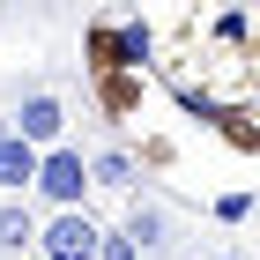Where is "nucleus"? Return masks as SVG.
I'll list each match as a JSON object with an SVG mask.
<instances>
[{"mask_svg":"<svg viewBox=\"0 0 260 260\" xmlns=\"http://www.w3.org/2000/svg\"><path fill=\"white\" fill-rule=\"evenodd\" d=\"M30 186H38L52 208H82V193H89V156H82V149H67V141H45Z\"/></svg>","mask_w":260,"mask_h":260,"instance_id":"obj_1","label":"nucleus"},{"mask_svg":"<svg viewBox=\"0 0 260 260\" xmlns=\"http://www.w3.org/2000/svg\"><path fill=\"white\" fill-rule=\"evenodd\" d=\"M30 245H38L45 260H89V253H97V223L82 216V208H60V216L45 223Z\"/></svg>","mask_w":260,"mask_h":260,"instance_id":"obj_2","label":"nucleus"},{"mask_svg":"<svg viewBox=\"0 0 260 260\" xmlns=\"http://www.w3.org/2000/svg\"><path fill=\"white\" fill-rule=\"evenodd\" d=\"M15 134H22V141H38V149H45V141H60V134H67V104L52 97V89L22 97V112H15Z\"/></svg>","mask_w":260,"mask_h":260,"instance_id":"obj_3","label":"nucleus"},{"mask_svg":"<svg viewBox=\"0 0 260 260\" xmlns=\"http://www.w3.org/2000/svg\"><path fill=\"white\" fill-rule=\"evenodd\" d=\"M97 112L104 119H134L141 112V67H104L97 75Z\"/></svg>","mask_w":260,"mask_h":260,"instance_id":"obj_4","label":"nucleus"},{"mask_svg":"<svg viewBox=\"0 0 260 260\" xmlns=\"http://www.w3.org/2000/svg\"><path fill=\"white\" fill-rule=\"evenodd\" d=\"M30 171H38V141H22L8 126L0 134V193H30Z\"/></svg>","mask_w":260,"mask_h":260,"instance_id":"obj_5","label":"nucleus"},{"mask_svg":"<svg viewBox=\"0 0 260 260\" xmlns=\"http://www.w3.org/2000/svg\"><path fill=\"white\" fill-rule=\"evenodd\" d=\"M82 67H89V75L126 67V60H119V22H89V30H82Z\"/></svg>","mask_w":260,"mask_h":260,"instance_id":"obj_6","label":"nucleus"},{"mask_svg":"<svg viewBox=\"0 0 260 260\" xmlns=\"http://www.w3.org/2000/svg\"><path fill=\"white\" fill-rule=\"evenodd\" d=\"M208 126H216V134L231 141L238 156H260V126H253V112H245V104H223V112H216Z\"/></svg>","mask_w":260,"mask_h":260,"instance_id":"obj_7","label":"nucleus"},{"mask_svg":"<svg viewBox=\"0 0 260 260\" xmlns=\"http://www.w3.org/2000/svg\"><path fill=\"white\" fill-rule=\"evenodd\" d=\"M89 186H134V156H126V149L89 156Z\"/></svg>","mask_w":260,"mask_h":260,"instance_id":"obj_8","label":"nucleus"},{"mask_svg":"<svg viewBox=\"0 0 260 260\" xmlns=\"http://www.w3.org/2000/svg\"><path fill=\"white\" fill-rule=\"evenodd\" d=\"M30 238H38V223H30V208H15V201H8V208H0V253H22Z\"/></svg>","mask_w":260,"mask_h":260,"instance_id":"obj_9","label":"nucleus"},{"mask_svg":"<svg viewBox=\"0 0 260 260\" xmlns=\"http://www.w3.org/2000/svg\"><path fill=\"white\" fill-rule=\"evenodd\" d=\"M149 52H156L149 22H119V60H126V67H149Z\"/></svg>","mask_w":260,"mask_h":260,"instance_id":"obj_10","label":"nucleus"},{"mask_svg":"<svg viewBox=\"0 0 260 260\" xmlns=\"http://www.w3.org/2000/svg\"><path fill=\"white\" fill-rule=\"evenodd\" d=\"M126 238H134L141 253H149V245L164 238V216H156V208H149V201H134V216H126Z\"/></svg>","mask_w":260,"mask_h":260,"instance_id":"obj_11","label":"nucleus"},{"mask_svg":"<svg viewBox=\"0 0 260 260\" xmlns=\"http://www.w3.org/2000/svg\"><path fill=\"white\" fill-rule=\"evenodd\" d=\"M89 260H141V245L126 238V231H97V253Z\"/></svg>","mask_w":260,"mask_h":260,"instance_id":"obj_12","label":"nucleus"},{"mask_svg":"<svg viewBox=\"0 0 260 260\" xmlns=\"http://www.w3.org/2000/svg\"><path fill=\"white\" fill-rule=\"evenodd\" d=\"M216 38L231 45V52H253V45H245V8H223V15H216Z\"/></svg>","mask_w":260,"mask_h":260,"instance_id":"obj_13","label":"nucleus"},{"mask_svg":"<svg viewBox=\"0 0 260 260\" xmlns=\"http://www.w3.org/2000/svg\"><path fill=\"white\" fill-rule=\"evenodd\" d=\"M179 104H186V112H193V119H201V126H208V119H216V112H223V104H216V97H208V89H186V82H179Z\"/></svg>","mask_w":260,"mask_h":260,"instance_id":"obj_14","label":"nucleus"},{"mask_svg":"<svg viewBox=\"0 0 260 260\" xmlns=\"http://www.w3.org/2000/svg\"><path fill=\"white\" fill-rule=\"evenodd\" d=\"M245 216H253V193H223L216 201V223H245Z\"/></svg>","mask_w":260,"mask_h":260,"instance_id":"obj_15","label":"nucleus"},{"mask_svg":"<svg viewBox=\"0 0 260 260\" xmlns=\"http://www.w3.org/2000/svg\"><path fill=\"white\" fill-rule=\"evenodd\" d=\"M0 134H8V119H0Z\"/></svg>","mask_w":260,"mask_h":260,"instance_id":"obj_16","label":"nucleus"}]
</instances>
